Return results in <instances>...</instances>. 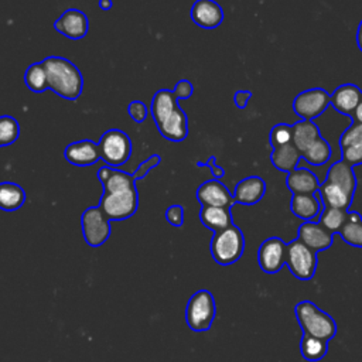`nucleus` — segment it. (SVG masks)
Here are the masks:
<instances>
[{
    "label": "nucleus",
    "instance_id": "f257e3e1",
    "mask_svg": "<svg viewBox=\"0 0 362 362\" xmlns=\"http://www.w3.org/2000/svg\"><path fill=\"white\" fill-rule=\"evenodd\" d=\"M161 161L158 154L150 156L139 164L133 174L115 170L109 165H102L98 170V178L103 185V194L99 206L110 221H123L133 216L139 206V194L136 181L147 175Z\"/></svg>",
    "mask_w": 362,
    "mask_h": 362
},
{
    "label": "nucleus",
    "instance_id": "f03ea898",
    "mask_svg": "<svg viewBox=\"0 0 362 362\" xmlns=\"http://www.w3.org/2000/svg\"><path fill=\"white\" fill-rule=\"evenodd\" d=\"M150 112L164 139L178 143L188 136V117L180 107L174 90H157L151 99Z\"/></svg>",
    "mask_w": 362,
    "mask_h": 362
},
{
    "label": "nucleus",
    "instance_id": "7ed1b4c3",
    "mask_svg": "<svg viewBox=\"0 0 362 362\" xmlns=\"http://www.w3.org/2000/svg\"><path fill=\"white\" fill-rule=\"evenodd\" d=\"M41 62L47 72L48 89L68 100H76L81 96L83 78L74 62L57 55L47 57Z\"/></svg>",
    "mask_w": 362,
    "mask_h": 362
},
{
    "label": "nucleus",
    "instance_id": "20e7f679",
    "mask_svg": "<svg viewBox=\"0 0 362 362\" xmlns=\"http://www.w3.org/2000/svg\"><path fill=\"white\" fill-rule=\"evenodd\" d=\"M296 318L301 327L303 334L321 338L324 341H331L337 334V322L335 320L315 305L310 300L298 301L296 308Z\"/></svg>",
    "mask_w": 362,
    "mask_h": 362
},
{
    "label": "nucleus",
    "instance_id": "39448f33",
    "mask_svg": "<svg viewBox=\"0 0 362 362\" xmlns=\"http://www.w3.org/2000/svg\"><path fill=\"white\" fill-rule=\"evenodd\" d=\"M245 250V236L236 225L214 232L211 239L212 259L221 266L236 263Z\"/></svg>",
    "mask_w": 362,
    "mask_h": 362
},
{
    "label": "nucleus",
    "instance_id": "423d86ee",
    "mask_svg": "<svg viewBox=\"0 0 362 362\" xmlns=\"http://www.w3.org/2000/svg\"><path fill=\"white\" fill-rule=\"evenodd\" d=\"M216 315V304L209 290L195 291L185 307V321L188 327L195 332L208 331Z\"/></svg>",
    "mask_w": 362,
    "mask_h": 362
},
{
    "label": "nucleus",
    "instance_id": "0eeeda50",
    "mask_svg": "<svg viewBox=\"0 0 362 362\" xmlns=\"http://www.w3.org/2000/svg\"><path fill=\"white\" fill-rule=\"evenodd\" d=\"M100 158L112 168L123 165L132 156V140L119 129H110L105 132L99 139Z\"/></svg>",
    "mask_w": 362,
    "mask_h": 362
},
{
    "label": "nucleus",
    "instance_id": "6e6552de",
    "mask_svg": "<svg viewBox=\"0 0 362 362\" xmlns=\"http://www.w3.org/2000/svg\"><path fill=\"white\" fill-rule=\"evenodd\" d=\"M286 264L290 269V273L298 280H311L315 274L318 257L314 250L305 246L301 240L294 239L287 243Z\"/></svg>",
    "mask_w": 362,
    "mask_h": 362
},
{
    "label": "nucleus",
    "instance_id": "1a4fd4ad",
    "mask_svg": "<svg viewBox=\"0 0 362 362\" xmlns=\"http://www.w3.org/2000/svg\"><path fill=\"white\" fill-rule=\"evenodd\" d=\"M81 229L85 242L90 247H99L110 236V219L99 205L89 206L81 215Z\"/></svg>",
    "mask_w": 362,
    "mask_h": 362
},
{
    "label": "nucleus",
    "instance_id": "9d476101",
    "mask_svg": "<svg viewBox=\"0 0 362 362\" xmlns=\"http://www.w3.org/2000/svg\"><path fill=\"white\" fill-rule=\"evenodd\" d=\"M329 105V93L321 88L300 92L293 102V110L301 120H313Z\"/></svg>",
    "mask_w": 362,
    "mask_h": 362
},
{
    "label": "nucleus",
    "instance_id": "9b49d317",
    "mask_svg": "<svg viewBox=\"0 0 362 362\" xmlns=\"http://www.w3.org/2000/svg\"><path fill=\"white\" fill-rule=\"evenodd\" d=\"M287 243L277 236L267 238L257 249V263L267 274H276L286 264Z\"/></svg>",
    "mask_w": 362,
    "mask_h": 362
},
{
    "label": "nucleus",
    "instance_id": "f8f14e48",
    "mask_svg": "<svg viewBox=\"0 0 362 362\" xmlns=\"http://www.w3.org/2000/svg\"><path fill=\"white\" fill-rule=\"evenodd\" d=\"M54 28L69 40H81L89 30L88 16L78 8H68L57 18Z\"/></svg>",
    "mask_w": 362,
    "mask_h": 362
},
{
    "label": "nucleus",
    "instance_id": "ddd939ff",
    "mask_svg": "<svg viewBox=\"0 0 362 362\" xmlns=\"http://www.w3.org/2000/svg\"><path fill=\"white\" fill-rule=\"evenodd\" d=\"M197 199L202 206H222L230 208L233 202V195L219 180H208L202 182L197 192Z\"/></svg>",
    "mask_w": 362,
    "mask_h": 362
},
{
    "label": "nucleus",
    "instance_id": "4468645a",
    "mask_svg": "<svg viewBox=\"0 0 362 362\" xmlns=\"http://www.w3.org/2000/svg\"><path fill=\"white\" fill-rule=\"evenodd\" d=\"M297 239L301 240L311 250L318 253L331 247L334 240V233L325 229L320 222L304 221L298 228Z\"/></svg>",
    "mask_w": 362,
    "mask_h": 362
},
{
    "label": "nucleus",
    "instance_id": "2eb2a0df",
    "mask_svg": "<svg viewBox=\"0 0 362 362\" xmlns=\"http://www.w3.org/2000/svg\"><path fill=\"white\" fill-rule=\"evenodd\" d=\"M65 160L76 167L93 165L100 158V151L98 143L89 139H83L75 143H71L64 150Z\"/></svg>",
    "mask_w": 362,
    "mask_h": 362
},
{
    "label": "nucleus",
    "instance_id": "dca6fc26",
    "mask_svg": "<svg viewBox=\"0 0 362 362\" xmlns=\"http://www.w3.org/2000/svg\"><path fill=\"white\" fill-rule=\"evenodd\" d=\"M191 18L198 27L212 30L223 21V10L215 0H197L191 7Z\"/></svg>",
    "mask_w": 362,
    "mask_h": 362
},
{
    "label": "nucleus",
    "instance_id": "f3484780",
    "mask_svg": "<svg viewBox=\"0 0 362 362\" xmlns=\"http://www.w3.org/2000/svg\"><path fill=\"white\" fill-rule=\"evenodd\" d=\"M266 192V182L260 177H246L240 180L233 191V202L242 205L257 204Z\"/></svg>",
    "mask_w": 362,
    "mask_h": 362
},
{
    "label": "nucleus",
    "instance_id": "a211bd4d",
    "mask_svg": "<svg viewBox=\"0 0 362 362\" xmlns=\"http://www.w3.org/2000/svg\"><path fill=\"white\" fill-rule=\"evenodd\" d=\"M362 98L361 89L354 83H345L338 86L331 95H329V103L344 115H354L359 100Z\"/></svg>",
    "mask_w": 362,
    "mask_h": 362
},
{
    "label": "nucleus",
    "instance_id": "6ab92c4d",
    "mask_svg": "<svg viewBox=\"0 0 362 362\" xmlns=\"http://www.w3.org/2000/svg\"><path fill=\"white\" fill-rule=\"evenodd\" d=\"M286 182L293 194H315L320 188L317 175L307 168H294L288 173Z\"/></svg>",
    "mask_w": 362,
    "mask_h": 362
},
{
    "label": "nucleus",
    "instance_id": "aec40b11",
    "mask_svg": "<svg viewBox=\"0 0 362 362\" xmlns=\"http://www.w3.org/2000/svg\"><path fill=\"white\" fill-rule=\"evenodd\" d=\"M290 211L303 221H314L321 214V202L315 194H293Z\"/></svg>",
    "mask_w": 362,
    "mask_h": 362
},
{
    "label": "nucleus",
    "instance_id": "412c9836",
    "mask_svg": "<svg viewBox=\"0 0 362 362\" xmlns=\"http://www.w3.org/2000/svg\"><path fill=\"white\" fill-rule=\"evenodd\" d=\"M325 181L332 182L335 185L342 187L345 191H348L351 195L355 194L356 189V177L354 173V168L351 164H348L344 160H339L334 163L327 174Z\"/></svg>",
    "mask_w": 362,
    "mask_h": 362
},
{
    "label": "nucleus",
    "instance_id": "4be33fe9",
    "mask_svg": "<svg viewBox=\"0 0 362 362\" xmlns=\"http://www.w3.org/2000/svg\"><path fill=\"white\" fill-rule=\"evenodd\" d=\"M318 194L325 206L341 208V209H348L352 202V198H354V195H351L342 187L335 185L328 181H324L320 184Z\"/></svg>",
    "mask_w": 362,
    "mask_h": 362
},
{
    "label": "nucleus",
    "instance_id": "5701e85b",
    "mask_svg": "<svg viewBox=\"0 0 362 362\" xmlns=\"http://www.w3.org/2000/svg\"><path fill=\"white\" fill-rule=\"evenodd\" d=\"M199 221L205 228L214 232L222 230L233 225L230 208L222 206H202L199 211Z\"/></svg>",
    "mask_w": 362,
    "mask_h": 362
},
{
    "label": "nucleus",
    "instance_id": "b1692460",
    "mask_svg": "<svg viewBox=\"0 0 362 362\" xmlns=\"http://www.w3.org/2000/svg\"><path fill=\"white\" fill-rule=\"evenodd\" d=\"M291 127V143L300 153H304L321 136L318 126L313 120H300L294 123Z\"/></svg>",
    "mask_w": 362,
    "mask_h": 362
},
{
    "label": "nucleus",
    "instance_id": "393cba45",
    "mask_svg": "<svg viewBox=\"0 0 362 362\" xmlns=\"http://www.w3.org/2000/svg\"><path fill=\"white\" fill-rule=\"evenodd\" d=\"M25 202V191L21 185L11 182V181H3L0 182V209L1 211H17L20 209Z\"/></svg>",
    "mask_w": 362,
    "mask_h": 362
},
{
    "label": "nucleus",
    "instance_id": "a878e982",
    "mask_svg": "<svg viewBox=\"0 0 362 362\" xmlns=\"http://www.w3.org/2000/svg\"><path fill=\"white\" fill-rule=\"evenodd\" d=\"M301 158V153L294 147L293 143L280 146V147H274L272 154H270V160L273 163V165L280 170V171H286L290 173L294 168H297V164Z\"/></svg>",
    "mask_w": 362,
    "mask_h": 362
},
{
    "label": "nucleus",
    "instance_id": "bb28decb",
    "mask_svg": "<svg viewBox=\"0 0 362 362\" xmlns=\"http://www.w3.org/2000/svg\"><path fill=\"white\" fill-rule=\"evenodd\" d=\"M338 233L345 243L362 247V216L356 211H348L346 222Z\"/></svg>",
    "mask_w": 362,
    "mask_h": 362
},
{
    "label": "nucleus",
    "instance_id": "cd10ccee",
    "mask_svg": "<svg viewBox=\"0 0 362 362\" xmlns=\"http://www.w3.org/2000/svg\"><path fill=\"white\" fill-rule=\"evenodd\" d=\"M327 351H328V341L303 334L300 341V352L304 359L317 362L327 355Z\"/></svg>",
    "mask_w": 362,
    "mask_h": 362
},
{
    "label": "nucleus",
    "instance_id": "c85d7f7f",
    "mask_svg": "<svg viewBox=\"0 0 362 362\" xmlns=\"http://www.w3.org/2000/svg\"><path fill=\"white\" fill-rule=\"evenodd\" d=\"M301 158L311 165H324L331 158V147L328 141L320 136L304 153H301Z\"/></svg>",
    "mask_w": 362,
    "mask_h": 362
},
{
    "label": "nucleus",
    "instance_id": "c756f323",
    "mask_svg": "<svg viewBox=\"0 0 362 362\" xmlns=\"http://www.w3.org/2000/svg\"><path fill=\"white\" fill-rule=\"evenodd\" d=\"M24 82H25V86L35 93H40L48 89L47 72L42 62H34L25 69Z\"/></svg>",
    "mask_w": 362,
    "mask_h": 362
},
{
    "label": "nucleus",
    "instance_id": "7c9ffc66",
    "mask_svg": "<svg viewBox=\"0 0 362 362\" xmlns=\"http://www.w3.org/2000/svg\"><path fill=\"white\" fill-rule=\"evenodd\" d=\"M346 218H348V209L325 206L318 216V222L329 232L338 233L344 226V223L346 222Z\"/></svg>",
    "mask_w": 362,
    "mask_h": 362
},
{
    "label": "nucleus",
    "instance_id": "2f4dec72",
    "mask_svg": "<svg viewBox=\"0 0 362 362\" xmlns=\"http://www.w3.org/2000/svg\"><path fill=\"white\" fill-rule=\"evenodd\" d=\"M20 136L18 122L8 115L0 116V147L10 146L17 141Z\"/></svg>",
    "mask_w": 362,
    "mask_h": 362
},
{
    "label": "nucleus",
    "instance_id": "473e14b6",
    "mask_svg": "<svg viewBox=\"0 0 362 362\" xmlns=\"http://www.w3.org/2000/svg\"><path fill=\"white\" fill-rule=\"evenodd\" d=\"M291 137H293V127L286 123L276 124L270 130V136H269L270 144L273 146V148L291 143Z\"/></svg>",
    "mask_w": 362,
    "mask_h": 362
},
{
    "label": "nucleus",
    "instance_id": "72a5a7b5",
    "mask_svg": "<svg viewBox=\"0 0 362 362\" xmlns=\"http://www.w3.org/2000/svg\"><path fill=\"white\" fill-rule=\"evenodd\" d=\"M358 143H362V123L354 122L341 134V137H339V147L342 150V148H346V147L358 144Z\"/></svg>",
    "mask_w": 362,
    "mask_h": 362
},
{
    "label": "nucleus",
    "instance_id": "f704fd0d",
    "mask_svg": "<svg viewBox=\"0 0 362 362\" xmlns=\"http://www.w3.org/2000/svg\"><path fill=\"white\" fill-rule=\"evenodd\" d=\"M127 113L136 123H143L148 115V107L141 100H133L127 106Z\"/></svg>",
    "mask_w": 362,
    "mask_h": 362
},
{
    "label": "nucleus",
    "instance_id": "c9c22d12",
    "mask_svg": "<svg viewBox=\"0 0 362 362\" xmlns=\"http://www.w3.org/2000/svg\"><path fill=\"white\" fill-rule=\"evenodd\" d=\"M341 151H342V160L351 164L352 167L362 164V143L349 146L346 148H342Z\"/></svg>",
    "mask_w": 362,
    "mask_h": 362
},
{
    "label": "nucleus",
    "instance_id": "e433bc0d",
    "mask_svg": "<svg viewBox=\"0 0 362 362\" xmlns=\"http://www.w3.org/2000/svg\"><path fill=\"white\" fill-rule=\"evenodd\" d=\"M165 219L168 221L170 225L180 228L184 223V208L180 204L170 205L165 211Z\"/></svg>",
    "mask_w": 362,
    "mask_h": 362
},
{
    "label": "nucleus",
    "instance_id": "4c0bfd02",
    "mask_svg": "<svg viewBox=\"0 0 362 362\" xmlns=\"http://www.w3.org/2000/svg\"><path fill=\"white\" fill-rule=\"evenodd\" d=\"M173 90H174V93H175V96H177V99L180 102L182 99L191 98V95L194 92V86H192V83L188 79H180Z\"/></svg>",
    "mask_w": 362,
    "mask_h": 362
},
{
    "label": "nucleus",
    "instance_id": "58836bf2",
    "mask_svg": "<svg viewBox=\"0 0 362 362\" xmlns=\"http://www.w3.org/2000/svg\"><path fill=\"white\" fill-rule=\"evenodd\" d=\"M197 167H208V168L211 170V173H212V175H214L215 180H221V178L225 175V170H223L221 165L216 164V158H215L214 156L209 157L205 163L198 161V163H197Z\"/></svg>",
    "mask_w": 362,
    "mask_h": 362
},
{
    "label": "nucleus",
    "instance_id": "ea45409f",
    "mask_svg": "<svg viewBox=\"0 0 362 362\" xmlns=\"http://www.w3.org/2000/svg\"><path fill=\"white\" fill-rule=\"evenodd\" d=\"M252 98V92L250 90H238L233 95V102L239 109H245L249 99Z\"/></svg>",
    "mask_w": 362,
    "mask_h": 362
},
{
    "label": "nucleus",
    "instance_id": "a19ab883",
    "mask_svg": "<svg viewBox=\"0 0 362 362\" xmlns=\"http://www.w3.org/2000/svg\"><path fill=\"white\" fill-rule=\"evenodd\" d=\"M352 116H354L355 122L362 123V98H361V100H359V103H358V106H356V109H355Z\"/></svg>",
    "mask_w": 362,
    "mask_h": 362
},
{
    "label": "nucleus",
    "instance_id": "79ce46f5",
    "mask_svg": "<svg viewBox=\"0 0 362 362\" xmlns=\"http://www.w3.org/2000/svg\"><path fill=\"white\" fill-rule=\"evenodd\" d=\"M356 44H358L359 49L362 51V20H361V23L358 25V31H356Z\"/></svg>",
    "mask_w": 362,
    "mask_h": 362
},
{
    "label": "nucleus",
    "instance_id": "37998d69",
    "mask_svg": "<svg viewBox=\"0 0 362 362\" xmlns=\"http://www.w3.org/2000/svg\"><path fill=\"white\" fill-rule=\"evenodd\" d=\"M99 7L105 11H107L113 7V3H112V0H99Z\"/></svg>",
    "mask_w": 362,
    "mask_h": 362
}]
</instances>
